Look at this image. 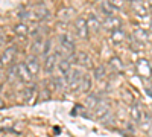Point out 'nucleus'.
<instances>
[{"instance_id":"obj_14","label":"nucleus","mask_w":152,"mask_h":137,"mask_svg":"<svg viewBox=\"0 0 152 137\" xmlns=\"http://www.w3.org/2000/svg\"><path fill=\"white\" fill-rule=\"evenodd\" d=\"M37 85L32 82V84H28L26 85V89L23 90V99H24V102H34V99H35V95H37Z\"/></svg>"},{"instance_id":"obj_23","label":"nucleus","mask_w":152,"mask_h":137,"mask_svg":"<svg viewBox=\"0 0 152 137\" xmlns=\"http://www.w3.org/2000/svg\"><path fill=\"white\" fill-rule=\"evenodd\" d=\"M34 12H35V15L38 20H44L47 15H49V9L44 6V5H37L34 8Z\"/></svg>"},{"instance_id":"obj_30","label":"nucleus","mask_w":152,"mask_h":137,"mask_svg":"<svg viewBox=\"0 0 152 137\" xmlns=\"http://www.w3.org/2000/svg\"><path fill=\"white\" fill-rule=\"evenodd\" d=\"M3 107H5V102H3V99L0 97V108H3Z\"/></svg>"},{"instance_id":"obj_7","label":"nucleus","mask_w":152,"mask_h":137,"mask_svg":"<svg viewBox=\"0 0 152 137\" xmlns=\"http://www.w3.org/2000/svg\"><path fill=\"white\" fill-rule=\"evenodd\" d=\"M122 28V20L117 15H110L105 17V20H102V29H105L107 32H113L114 29Z\"/></svg>"},{"instance_id":"obj_11","label":"nucleus","mask_w":152,"mask_h":137,"mask_svg":"<svg viewBox=\"0 0 152 137\" xmlns=\"http://www.w3.org/2000/svg\"><path fill=\"white\" fill-rule=\"evenodd\" d=\"M75 63L78 64L79 67H84V69H90V67L93 66V61H91L90 55L85 53V52L75 53Z\"/></svg>"},{"instance_id":"obj_21","label":"nucleus","mask_w":152,"mask_h":137,"mask_svg":"<svg viewBox=\"0 0 152 137\" xmlns=\"http://www.w3.org/2000/svg\"><path fill=\"white\" fill-rule=\"evenodd\" d=\"M108 66H110V69L114 70V72H123V69H125L123 61H122V58H119V56H111Z\"/></svg>"},{"instance_id":"obj_26","label":"nucleus","mask_w":152,"mask_h":137,"mask_svg":"<svg viewBox=\"0 0 152 137\" xmlns=\"http://www.w3.org/2000/svg\"><path fill=\"white\" fill-rule=\"evenodd\" d=\"M56 29L59 31V34H67V23L66 21H58Z\"/></svg>"},{"instance_id":"obj_12","label":"nucleus","mask_w":152,"mask_h":137,"mask_svg":"<svg viewBox=\"0 0 152 137\" xmlns=\"http://www.w3.org/2000/svg\"><path fill=\"white\" fill-rule=\"evenodd\" d=\"M56 69H58L61 76L66 78L67 75L70 73V70H72V61L69 58H59L58 59V64H56Z\"/></svg>"},{"instance_id":"obj_9","label":"nucleus","mask_w":152,"mask_h":137,"mask_svg":"<svg viewBox=\"0 0 152 137\" xmlns=\"http://www.w3.org/2000/svg\"><path fill=\"white\" fill-rule=\"evenodd\" d=\"M87 26L90 34H97L102 29V20H99V17L96 14H90L87 17Z\"/></svg>"},{"instance_id":"obj_4","label":"nucleus","mask_w":152,"mask_h":137,"mask_svg":"<svg viewBox=\"0 0 152 137\" xmlns=\"http://www.w3.org/2000/svg\"><path fill=\"white\" fill-rule=\"evenodd\" d=\"M15 75H17V78L23 82V84H32V75L26 66V63H18L15 66Z\"/></svg>"},{"instance_id":"obj_10","label":"nucleus","mask_w":152,"mask_h":137,"mask_svg":"<svg viewBox=\"0 0 152 137\" xmlns=\"http://www.w3.org/2000/svg\"><path fill=\"white\" fill-rule=\"evenodd\" d=\"M128 38V34L123 28H119V29H114L113 32H110V40L113 44H123Z\"/></svg>"},{"instance_id":"obj_24","label":"nucleus","mask_w":152,"mask_h":137,"mask_svg":"<svg viewBox=\"0 0 152 137\" xmlns=\"http://www.w3.org/2000/svg\"><path fill=\"white\" fill-rule=\"evenodd\" d=\"M105 76H107V69H105L104 66H99V67H96V69L93 70V78H94L96 81H102Z\"/></svg>"},{"instance_id":"obj_2","label":"nucleus","mask_w":152,"mask_h":137,"mask_svg":"<svg viewBox=\"0 0 152 137\" xmlns=\"http://www.w3.org/2000/svg\"><path fill=\"white\" fill-rule=\"evenodd\" d=\"M73 28H75L76 35H78L81 40L88 38V35H90V31H88V26H87V18H85V17H81V15L76 17V18L73 20Z\"/></svg>"},{"instance_id":"obj_31","label":"nucleus","mask_w":152,"mask_h":137,"mask_svg":"<svg viewBox=\"0 0 152 137\" xmlns=\"http://www.w3.org/2000/svg\"><path fill=\"white\" fill-rule=\"evenodd\" d=\"M151 29H152V28H151Z\"/></svg>"},{"instance_id":"obj_6","label":"nucleus","mask_w":152,"mask_h":137,"mask_svg":"<svg viewBox=\"0 0 152 137\" xmlns=\"http://www.w3.org/2000/svg\"><path fill=\"white\" fill-rule=\"evenodd\" d=\"M137 73L140 75V76H143L145 79L151 78L152 76V63L146 58H142L137 63Z\"/></svg>"},{"instance_id":"obj_16","label":"nucleus","mask_w":152,"mask_h":137,"mask_svg":"<svg viewBox=\"0 0 152 137\" xmlns=\"http://www.w3.org/2000/svg\"><path fill=\"white\" fill-rule=\"evenodd\" d=\"M75 15H76V12H75L73 8H61L59 12H58L59 21H66V23H69L70 20H73Z\"/></svg>"},{"instance_id":"obj_3","label":"nucleus","mask_w":152,"mask_h":137,"mask_svg":"<svg viewBox=\"0 0 152 137\" xmlns=\"http://www.w3.org/2000/svg\"><path fill=\"white\" fill-rule=\"evenodd\" d=\"M131 8H132V14L140 20L143 17L149 15V6L143 0H131Z\"/></svg>"},{"instance_id":"obj_20","label":"nucleus","mask_w":152,"mask_h":137,"mask_svg":"<svg viewBox=\"0 0 152 137\" xmlns=\"http://www.w3.org/2000/svg\"><path fill=\"white\" fill-rule=\"evenodd\" d=\"M99 99H100V96L99 95H96V93H90V95H87L85 96V108L87 110H94V107L97 105V102H99Z\"/></svg>"},{"instance_id":"obj_1","label":"nucleus","mask_w":152,"mask_h":137,"mask_svg":"<svg viewBox=\"0 0 152 137\" xmlns=\"http://www.w3.org/2000/svg\"><path fill=\"white\" fill-rule=\"evenodd\" d=\"M110 110H111V104L107 97H100L97 105L93 110V116L99 120H105V117L110 116Z\"/></svg>"},{"instance_id":"obj_28","label":"nucleus","mask_w":152,"mask_h":137,"mask_svg":"<svg viewBox=\"0 0 152 137\" xmlns=\"http://www.w3.org/2000/svg\"><path fill=\"white\" fill-rule=\"evenodd\" d=\"M143 2H145V3H146L149 8H152V0H143Z\"/></svg>"},{"instance_id":"obj_29","label":"nucleus","mask_w":152,"mask_h":137,"mask_svg":"<svg viewBox=\"0 0 152 137\" xmlns=\"http://www.w3.org/2000/svg\"><path fill=\"white\" fill-rule=\"evenodd\" d=\"M3 66H5V64H3V61H2V55H0V70L3 69Z\"/></svg>"},{"instance_id":"obj_25","label":"nucleus","mask_w":152,"mask_h":137,"mask_svg":"<svg viewBox=\"0 0 152 137\" xmlns=\"http://www.w3.org/2000/svg\"><path fill=\"white\" fill-rule=\"evenodd\" d=\"M50 51H52V40H44V44H43V52H41V55L46 58L49 53H50Z\"/></svg>"},{"instance_id":"obj_8","label":"nucleus","mask_w":152,"mask_h":137,"mask_svg":"<svg viewBox=\"0 0 152 137\" xmlns=\"http://www.w3.org/2000/svg\"><path fill=\"white\" fill-rule=\"evenodd\" d=\"M26 66H28V69H29V72H31V75L32 76H37L38 73H40V70H41V63H40V59H38V55H34V53H31L28 58H26Z\"/></svg>"},{"instance_id":"obj_27","label":"nucleus","mask_w":152,"mask_h":137,"mask_svg":"<svg viewBox=\"0 0 152 137\" xmlns=\"http://www.w3.org/2000/svg\"><path fill=\"white\" fill-rule=\"evenodd\" d=\"M5 43V35H3V32L0 31V44H3Z\"/></svg>"},{"instance_id":"obj_15","label":"nucleus","mask_w":152,"mask_h":137,"mask_svg":"<svg viewBox=\"0 0 152 137\" xmlns=\"http://www.w3.org/2000/svg\"><path fill=\"white\" fill-rule=\"evenodd\" d=\"M129 113H131V119L135 125H138L142 120V116H143V108L138 105V104H132L131 108H129Z\"/></svg>"},{"instance_id":"obj_13","label":"nucleus","mask_w":152,"mask_h":137,"mask_svg":"<svg viewBox=\"0 0 152 137\" xmlns=\"http://www.w3.org/2000/svg\"><path fill=\"white\" fill-rule=\"evenodd\" d=\"M132 38L140 41L142 44H146L149 41V32H148V29H145L142 26H135L132 31Z\"/></svg>"},{"instance_id":"obj_22","label":"nucleus","mask_w":152,"mask_h":137,"mask_svg":"<svg viewBox=\"0 0 152 137\" xmlns=\"http://www.w3.org/2000/svg\"><path fill=\"white\" fill-rule=\"evenodd\" d=\"M14 32H15V35H18V37H26V35L29 34V26H28L24 21L17 23L15 26H14Z\"/></svg>"},{"instance_id":"obj_17","label":"nucleus","mask_w":152,"mask_h":137,"mask_svg":"<svg viewBox=\"0 0 152 137\" xmlns=\"http://www.w3.org/2000/svg\"><path fill=\"white\" fill-rule=\"evenodd\" d=\"M91 89V78L88 75L84 73V76L79 81V87H78V93H88Z\"/></svg>"},{"instance_id":"obj_18","label":"nucleus","mask_w":152,"mask_h":137,"mask_svg":"<svg viewBox=\"0 0 152 137\" xmlns=\"http://www.w3.org/2000/svg\"><path fill=\"white\" fill-rule=\"evenodd\" d=\"M15 52H17L15 46H8L5 51H3V53H2V61H3V64H9L11 61L14 59Z\"/></svg>"},{"instance_id":"obj_5","label":"nucleus","mask_w":152,"mask_h":137,"mask_svg":"<svg viewBox=\"0 0 152 137\" xmlns=\"http://www.w3.org/2000/svg\"><path fill=\"white\" fill-rule=\"evenodd\" d=\"M58 59H59V52L55 51L53 53H49L44 59V72L47 75H52L56 69V64H58Z\"/></svg>"},{"instance_id":"obj_19","label":"nucleus","mask_w":152,"mask_h":137,"mask_svg":"<svg viewBox=\"0 0 152 137\" xmlns=\"http://www.w3.org/2000/svg\"><path fill=\"white\" fill-rule=\"evenodd\" d=\"M50 84H52V89L55 90V92H62L67 87V84H66V79L61 76V75H58V76H53L52 78V81H50Z\"/></svg>"}]
</instances>
